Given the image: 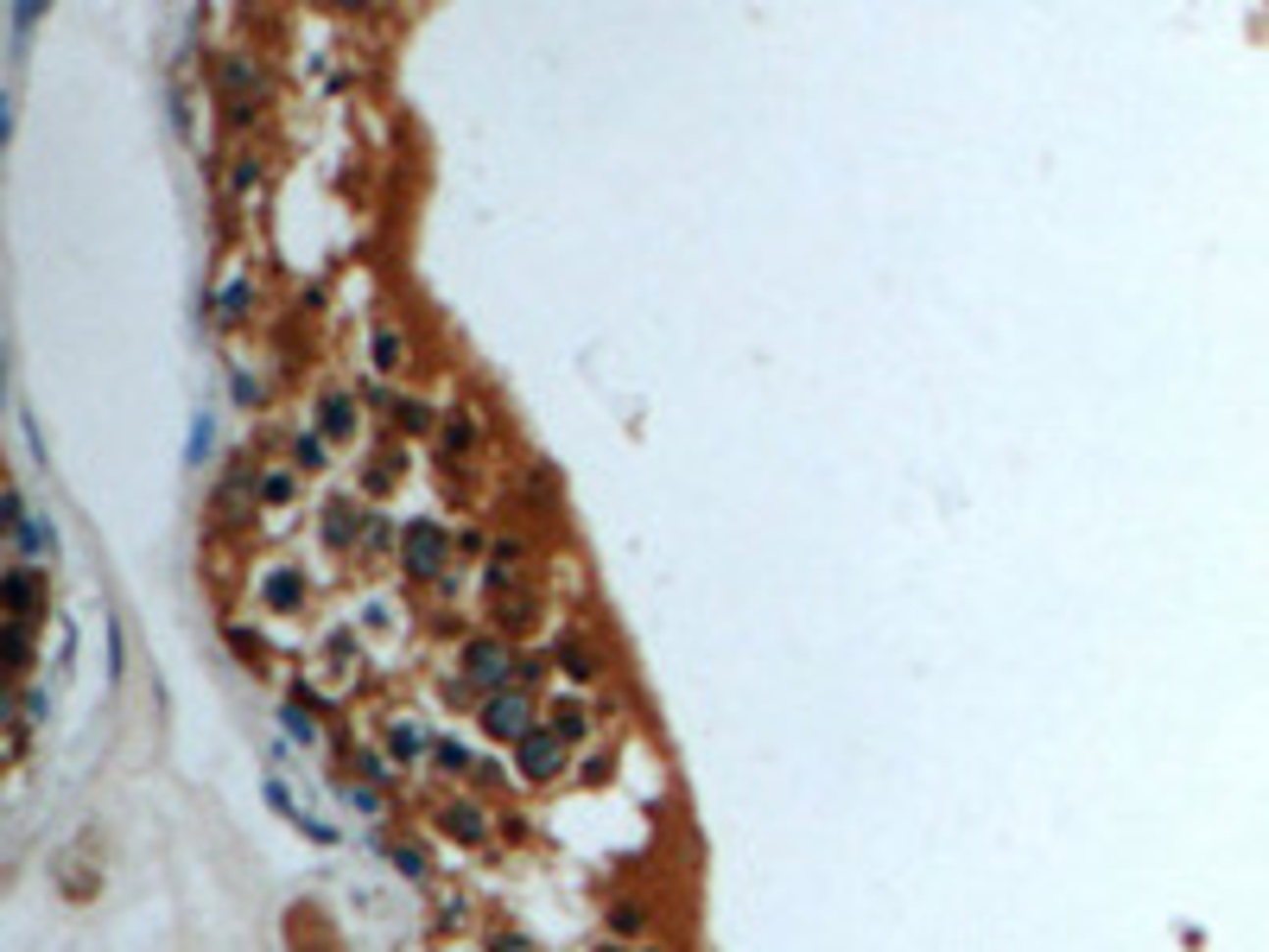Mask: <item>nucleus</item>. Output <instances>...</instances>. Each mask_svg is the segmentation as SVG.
Listing matches in <instances>:
<instances>
[{
  "label": "nucleus",
  "instance_id": "21",
  "mask_svg": "<svg viewBox=\"0 0 1269 952\" xmlns=\"http://www.w3.org/2000/svg\"><path fill=\"white\" fill-rule=\"evenodd\" d=\"M292 471H324V432H299V445H292Z\"/></svg>",
  "mask_w": 1269,
  "mask_h": 952
},
{
  "label": "nucleus",
  "instance_id": "9",
  "mask_svg": "<svg viewBox=\"0 0 1269 952\" xmlns=\"http://www.w3.org/2000/svg\"><path fill=\"white\" fill-rule=\"evenodd\" d=\"M261 794H267V807H274L279 820H292V826H299V832H312L318 844H336V832H330V826H324V820H312V813H305V807H292V794H286V787H279V781H267Z\"/></svg>",
  "mask_w": 1269,
  "mask_h": 952
},
{
  "label": "nucleus",
  "instance_id": "13",
  "mask_svg": "<svg viewBox=\"0 0 1269 952\" xmlns=\"http://www.w3.org/2000/svg\"><path fill=\"white\" fill-rule=\"evenodd\" d=\"M216 445V420L210 413H191V432H184V464H204Z\"/></svg>",
  "mask_w": 1269,
  "mask_h": 952
},
{
  "label": "nucleus",
  "instance_id": "30",
  "mask_svg": "<svg viewBox=\"0 0 1269 952\" xmlns=\"http://www.w3.org/2000/svg\"><path fill=\"white\" fill-rule=\"evenodd\" d=\"M108 679H121V623L108 616Z\"/></svg>",
  "mask_w": 1269,
  "mask_h": 952
},
{
  "label": "nucleus",
  "instance_id": "19",
  "mask_svg": "<svg viewBox=\"0 0 1269 952\" xmlns=\"http://www.w3.org/2000/svg\"><path fill=\"white\" fill-rule=\"evenodd\" d=\"M610 927L623 933V940H634V933H647V908L641 902H616L610 908Z\"/></svg>",
  "mask_w": 1269,
  "mask_h": 952
},
{
  "label": "nucleus",
  "instance_id": "12",
  "mask_svg": "<svg viewBox=\"0 0 1269 952\" xmlns=\"http://www.w3.org/2000/svg\"><path fill=\"white\" fill-rule=\"evenodd\" d=\"M375 369H381V375H400V369H407V337H400L394 325L375 330Z\"/></svg>",
  "mask_w": 1269,
  "mask_h": 952
},
{
  "label": "nucleus",
  "instance_id": "28",
  "mask_svg": "<svg viewBox=\"0 0 1269 952\" xmlns=\"http://www.w3.org/2000/svg\"><path fill=\"white\" fill-rule=\"evenodd\" d=\"M32 25H38V7H32V0H20V7H13V38L25 45V32H32Z\"/></svg>",
  "mask_w": 1269,
  "mask_h": 952
},
{
  "label": "nucleus",
  "instance_id": "18",
  "mask_svg": "<svg viewBox=\"0 0 1269 952\" xmlns=\"http://www.w3.org/2000/svg\"><path fill=\"white\" fill-rule=\"evenodd\" d=\"M546 724L565 736V743H578V736L590 730V712H584V705H552V718H546Z\"/></svg>",
  "mask_w": 1269,
  "mask_h": 952
},
{
  "label": "nucleus",
  "instance_id": "31",
  "mask_svg": "<svg viewBox=\"0 0 1269 952\" xmlns=\"http://www.w3.org/2000/svg\"><path fill=\"white\" fill-rule=\"evenodd\" d=\"M489 952H539V946L528 940V933H495V946H489Z\"/></svg>",
  "mask_w": 1269,
  "mask_h": 952
},
{
  "label": "nucleus",
  "instance_id": "22",
  "mask_svg": "<svg viewBox=\"0 0 1269 952\" xmlns=\"http://www.w3.org/2000/svg\"><path fill=\"white\" fill-rule=\"evenodd\" d=\"M279 718H286V736H299V743H318V724L305 718V699H292Z\"/></svg>",
  "mask_w": 1269,
  "mask_h": 952
},
{
  "label": "nucleus",
  "instance_id": "10",
  "mask_svg": "<svg viewBox=\"0 0 1269 952\" xmlns=\"http://www.w3.org/2000/svg\"><path fill=\"white\" fill-rule=\"evenodd\" d=\"M0 597H7V616H25V623H32V597H38L32 566H13L7 578H0Z\"/></svg>",
  "mask_w": 1269,
  "mask_h": 952
},
{
  "label": "nucleus",
  "instance_id": "16",
  "mask_svg": "<svg viewBox=\"0 0 1269 952\" xmlns=\"http://www.w3.org/2000/svg\"><path fill=\"white\" fill-rule=\"evenodd\" d=\"M248 305H254V286H248V279H228L223 299H216V312H223V325H241V318H248Z\"/></svg>",
  "mask_w": 1269,
  "mask_h": 952
},
{
  "label": "nucleus",
  "instance_id": "29",
  "mask_svg": "<svg viewBox=\"0 0 1269 952\" xmlns=\"http://www.w3.org/2000/svg\"><path fill=\"white\" fill-rule=\"evenodd\" d=\"M235 400L241 407H261V381H254L248 369H235Z\"/></svg>",
  "mask_w": 1269,
  "mask_h": 952
},
{
  "label": "nucleus",
  "instance_id": "32",
  "mask_svg": "<svg viewBox=\"0 0 1269 952\" xmlns=\"http://www.w3.org/2000/svg\"><path fill=\"white\" fill-rule=\"evenodd\" d=\"M254 178H261V172H254L248 159H235V191H254Z\"/></svg>",
  "mask_w": 1269,
  "mask_h": 952
},
{
  "label": "nucleus",
  "instance_id": "24",
  "mask_svg": "<svg viewBox=\"0 0 1269 952\" xmlns=\"http://www.w3.org/2000/svg\"><path fill=\"white\" fill-rule=\"evenodd\" d=\"M343 800H349V807H362V813H381V794H375L369 781H343Z\"/></svg>",
  "mask_w": 1269,
  "mask_h": 952
},
{
  "label": "nucleus",
  "instance_id": "5",
  "mask_svg": "<svg viewBox=\"0 0 1269 952\" xmlns=\"http://www.w3.org/2000/svg\"><path fill=\"white\" fill-rule=\"evenodd\" d=\"M508 667H515L508 641H489V635H482V641H470V648H464V679H470V686H482L489 699L508 686Z\"/></svg>",
  "mask_w": 1269,
  "mask_h": 952
},
{
  "label": "nucleus",
  "instance_id": "6",
  "mask_svg": "<svg viewBox=\"0 0 1269 952\" xmlns=\"http://www.w3.org/2000/svg\"><path fill=\"white\" fill-rule=\"evenodd\" d=\"M438 832L457 838V844H482V838H489V826H482V807H470V800H444V807H438Z\"/></svg>",
  "mask_w": 1269,
  "mask_h": 952
},
{
  "label": "nucleus",
  "instance_id": "3",
  "mask_svg": "<svg viewBox=\"0 0 1269 952\" xmlns=\"http://www.w3.org/2000/svg\"><path fill=\"white\" fill-rule=\"evenodd\" d=\"M482 730L495 736V743H521V736H533L539 724H533V705H528V692H495V699H482Z\"/></svg>",
  "mask_w": 1269,
  "mask_h": 952
},
{
  "label": "nucleus",
  "instance_id": "20",
  "mask_svg": "<svg viewBox=\"0 0 1269 952\" xmlns=\"http://www.w3.org/2000/svg\"><path fill=\"white\" fill-rule=\"evenodd\" d=\"M431 756H438V769H444V775H477V756H470L464 743H451V736H444V743L431 749Z\"/></svg>",
  "mask_w": 1269,
  "mask_h": 952
},
{
  "label": "nucleus",
  "instance_id": "17",
  "mask_svg": "<svg viewBox=\"0 0 1269 952\" xmlns=\"http://www.w3.org/2000/svg\"><path fill=\"white\" fill-rule=\"evenodd\" d=\"M324 540H330V546H349V540H356V515H349V502H330V508H324Z\"/></svg>",
  "mask_w": 1269,
  "mask_h": 952
},
{
  "label": "nucleus",
  "instance_id": "14",
  "mask_svg": "<svg viewBox=\"0 0 1269 952\" xmlns=\"http://www.w3.org/2000/svg\"><path fill=\"white\" fill-rule=\"evenodd\" d=\"M13 546H25V553H58V527L38 515H25V527L13 533Z\"/></svg>",
  "mask_w": 1269,
  "mask_h": 952
},
{
  "label": "nucleus",
  "instance_id": "7",
  "mask_svg": "<svg viewBox=\"0 0 1269 952\" xmlns=\"http://www.w3.org/2000/svg\"><path fill=\"white\" fill-rule=\"evenodd\" d=\"M261 603H267V610H299V603H305V572L299 566H274L261 578Z\"/></svg>",
  "mask_w": 1269,
  "mask_h": 952
},
{
  "label": "nucleus",
  "instance_id": "23",
  "mask_svg": "<svg viewBox=\"0 0 1269 952\" xmlns=\"http://www.w3.org/2000/svg\"><path fill=\"white\" fill-rule=\"evenodd\" d=\"M559 661H565V674H572V679H590V674H597V661H590V654L578 648V641H565V648H559Z\"/></svg>",
  "mask_w": 1269,
  "mask_h": 952
},
{
  "label": "nucleus",
  "instance_id": "25",
  "mask_svg": "<svg viewBox=\"0 0 1269 952\" xmlns=\"http://www.w3.org/2000/svg\"><path fill=\"white\" fill-rule=\"evenodd\" d=\"M394 864L407 870L413 882H426V851H420V844H394Z\"/></svg>",
  "mask_w": 1269,
  "mask_h": 952
},
{
  "label": "nucleus",
  "instance_id": "8",
  "mask_svg": "<svg viewBox=\"0 0 1269 952\" xmlns=\"http://www.w3.org/2000/svg\"><path fill=\"white\" fill-rule=\"evenodd\" d=\"M387 749H394V762H407V769H413V762H420L426 749H438V743H431V730L420 718H394V724H387Z\"/></svg>",
  "mask_w": 1269,
  "mask_h": 952
},
{
  "label": "nucleus",
  "instance_id": "33",
  "mask_svg": "<svg viewBox=\"0 0 1269 952\" xmlns=\"http://www.w3.org/2000/svg\"><path fill=\"white\" fill-rule=\"evenodd\" d=\"M597 952H623V946H597Z\"/></svg>",
  "mask_w": 1269,
  "mask_h": 952
},
{
  "label": "nucleus",
  "instance_id": "2",
  "mask_svg": "<svg viewBox=\"0 0 1269 952\" xmlns=\"http://www.w3.org/2000/svg\"><path fill=\"white\" fill-rule=\"evenodd\" d=\"M444 566H451V533L438 521H407V533H400V572L407 578H438Z\"/></svg>",
  "mask_w": 1269,
  "mask_h": 952
},
{
  "label": "nucleus",
  "instance_id": "4",
  "mask_svg": "<svg viewBox=\"0 0 1269 952\" xmlns=\"http://www.w3.org/2000/svg\"><path fill=\"white\" fill-rule=\"evenodd\" d=\"M565 749H572V743H565L552 724H539L533 736H521V743H515V762H521L528 781H552V775H565Z\"/></svg>",
  "mask_w": 1269,
  "mask_h": 952
},
{
  "label": "nucleus",
  "instance_id": "27",
  "mask_svg": "<svg viewBox=\"0 0 1269 952\" xmlns=\"http://www.w3.org/2000/svg\"><path fill=\"white\" fill-rule=\"evenodd\" d=\"M394 420L407 426V432H426V426H431V413L420 407V400H400V407H394Z\"/></svg>",
  "mask_w": 1269,
  "mask_h": 952
},
{
  "label": "nucleus",
  "instance_id": "11",
  "mask_svg": "<svg viewBox=\"0 0 1269 952\" xmlns=\"http://www.w3.org/2000/svg\"><path fill=\"white\" fill-rule=\"evenodd\" d=\"M356 432V394H324V438Z\"/></svg>",
  "mask_w": 1269,
  "mask_h": 952
},
{
  "label": "nucleus",
  "instance_id": "1",
  "mask_svg": "<svg viewBox=\"0 0 1269 952\" xmlns=\"http://www.w3.org/2000/svg\"><path fill=\"white\" fill-rule=\"evenodd\" d=\"M58 889H64V902H96L102 895V832L96 826H83L58 851Z\"/></svg>",
  "mask_w": 1269,
  "mask_h": 952
},
{
  "label": "nucleus",
  "instance_id": "26",
  "mask_svg": "<svg viewBox=\"0 0 1269 952\" xmlns=\"http://www.w3.org/2000/svg\"><path fill=\"white\" fill-rule=\"evenodd\" d=\"M292 495V471H267L261 476V502H286Z\"/></svg>",
  "mask_w": 1269,
  "mask_h": 952
},
{
  "label": "nucleus",
  "instance_id": "15",
  "mask_svg": "<svg viewBox=\"0 0 1269 952\" xmlns=\"http://www.w3.org/2000/svg\"><path fill=\"white\" fill-rule=\"evenodd\" d=\"M438 445L451 451V458H464V451L477 445V420H470V413H451V420H444V432H438Z\"/></svg>",
  "mask_w": 1269,
  "mask_h": 952
}]
</instances>
